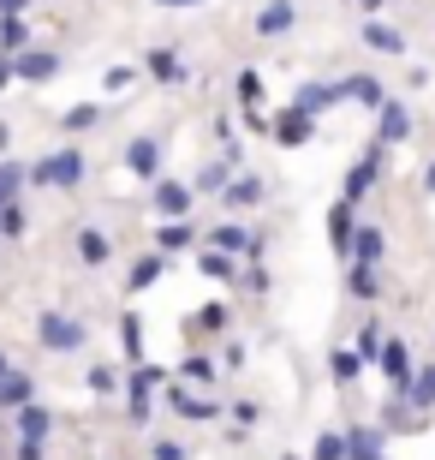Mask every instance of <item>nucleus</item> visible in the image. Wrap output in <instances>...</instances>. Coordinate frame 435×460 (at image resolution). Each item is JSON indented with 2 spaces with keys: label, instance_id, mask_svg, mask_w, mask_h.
<instances>
[{
  "label": "nucleus",
  "instance_id": "obj_1",
  "mask_svg": "<svg viewBox=\"0 0 435 460\" xmlns=\"http://www.w3.org/2000/svg\"><path fill=\"white\" fill-rule=\"evenodd\" d=\"M317 460H346V443H340V437H322V448H317Z\"/></svg>",
  "mask_w": 435,
  "mask_h": 460
},
{
  "label": "nucleus",
  "instance_id": "obj_2",
  "mask_svg": "<svg viewBox=\"0 0 435 460\" xmlns=\"http://www.w3.org/2000/svg\"><path fill=\"white\" fill-rule=\"evenodd\" d=\"M42 430H48V412H24V437H30V443L42 437Z\"/></svg>",
  "mask_w": 435,
  "mask_h": 460
},
{
  "label": "nucleus",
  "instance_id": "obj_3",
  "mask_svg": "<svg viewBox=\"0 0 435 460\" xmlns=\"http://www.w3.org/2000/svg\"><path fill=\"white\" fill-rule=\"evenodd\" d=\"M352 455H376V430H358L352 437Z\"/></svg>",
  "mask_w": 435,
  "mask_h": 460
},
{
  "label": "nucleus",
  "instance_id": "obj_4",
  "mask_svg": "<svg viewBox=\"0 0 435 460\" xmlns=\"http://www.w3.org/2000/svg\"><path fill=\"white\" fill-rule=\"evenodd\" d=\"M155 460H185V448L179 443H155Z\"/></svg>",
  "mask_w": 435,
  "mask_h": 460
},
{
  "label": "nucleus",
  "instance_id": "obj_5",
  "mask_svg": "<svg viewBox=\"0 0 435 460\" xmlns=\"http://www.w3.org/2000/svg\"><path fill=\"white\" fill-rule=\"evenodd\" d=\"M418 401H423V407H430V401H435V371H430V376H423V383H418Z\"/></svg>",
  "mask_w": 435,
  "mask_h": 460
},
{
  "label": "nucleus",
  "instance_id": "obj_6",
  "mask_svg": "<svg viewBox=\"0 0 435 460\" xmlns=\"http://www.w3.org/2000/svg\"><path fill=\"white\" fill-rule=\"evenodd\" d=\"M358 460H376V455H358Z\"/></svg>",
  "mask_w": 435,
  "mask_h": 460
}]
</instances>
